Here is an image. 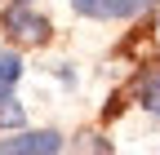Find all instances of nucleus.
Here are the masks:
<instances>
[{"mask_svg":"<svg viewBox=\"0 0 160 155\" xmlns=\"http://www.w3.org/2000/svg\"><path fill=\"white\" fill-rule=\"evenodd\" d=\"M0 27H5L18 45H40V40L49 35V22H45L36 9H27V0H13V5L0 13Z\"/></svg>","mask_w":160,"mask_h":155,"instance_id":"f257e3e1","label":"nucleus"},{"mask_svg":"<svg viewBox=\"0 0 160 155\" xmlns=\"http://www.w3.org/2000/svg\"><path fill=\"white\" fill-rule=\"evenodd\" d=\"M0 151L5 155H53V151H62V138L53 129H36V133H22V138H5Z\"/></svg>","mask_w":160,"mask_h":155,"instance_id":"f03ea898","label":"nucleus"},{"mask_svg":"<svg viewBox=\"0 0 160 155\" xmlns=\"http://www.w3.org/2000/svg\"><path fill=\"white\" fill-rule=\"evenodd\" d=\"M18 75H22V58L5 49V53H0V93H9L18 84Z\"/></svg>","mask_w":160,"mask_h":155,"instance_id":"7ed1b4c3","label":"nucleus"},{"mask_svg":"<svg viewBox=\"0 0 160 155\" xmlns=\"http://www.w3.org/2000/svg\"><path fill=\"white\" fill-rule=\"evenodd\" d=\"M138 98H142V106L151 115H160V71H151L142 84H138Z\"/></svg>","mask_w":160,"mask_h":155,"instance_id":"20e7f679","label":"nucleus"},{"mask_svg":"<svg viewBox=\"0 0 160 155\" xmlns=\"http://www.w3.org/2000/svg\"><path fill=\"white\" fill-rule=\"evenodd\" d=\"M18 124H22V106H18V98L0 93V129H18Z\"/></svg>","mask_w":160,"mask_h":155,"instance_id":"39448f33","label":"nucleus"},{"mask_svg":"<svg viewBox=\"0 0 160 155\" xmlns=\"http://www.w3.org/2000/svg\"><path fill=\"white\" fill-rule=\"evenodd\" d=\"M142 0H102V18H133Z\"/></svg>","mask_w":160,"mask_h":155,"instance_id":"423d86ee","label":"nucleus"},{"mask_svg":"<svg viewBox=\"0 0 160 155\" xmlns=\"http://www.w3.org/2000/svg\"><path fill=\"white\" fill-rule=\"evenodd\" d=\"M76 5V13H85V18H98L102 13V0H71Z\"/></svg>","mask_w":160,"mask_h":155,"instance_id":"0eeeda50","label":"nucleus"},{"mask_svg":"<svg viewBox=\"0 0 160 155\" xmlns=\"http://www.w3.org/2000/svg\"><path fill=\"white\" fill-rule=\"evenodd\" d=\"M147 5H156V0H142V9H147Z\"/></svg>","mask_w":160,"mask_h":155,"instance_id":"6e6552de","label":"nucleus"},{"mask_svg":"<svg viewBox=\"0 0 160 155\" xmlns=\"http://www.w3.org/2000/svg\"><path fill=\"white\" fill-rule=\"evenodd\" d=\"M27 5H31V0H27Z\"/></svg>","mask_w":160,"mask_h":155,"instance_id":"1a4fd4ad","label":"nucleus"}]
</instances>
